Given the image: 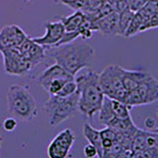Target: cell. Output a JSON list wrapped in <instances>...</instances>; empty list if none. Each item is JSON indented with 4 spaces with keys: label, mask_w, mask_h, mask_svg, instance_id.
<instances>
[{
    "label": "cell",
    "mask_w": 158,
    "mask_h": 158,
    "mask_svg": "<svg viewBox=\"0 0 158 158\" xmlns=\"http://www.w3.org/2000/svg\"><path fill=\"white\" fill-rule=\"evenodd\" d=\"M95 51L89 44L81 41H73L54 48L52 56L71 75L75 76L81 69L87 67L94 57Z\"/></svg>",
    "instance_id": "obj_1"
},
{
    "label": "cell",
    "mask_w": 158,
    "mask_h": 158,
    "mask_svg": "<svg viewBox=\"0 0 158 158\" xmlns=\"http://www.w3.org/2000/svg\"><path fill=\"white\" fill-rule=\"evenodd\" d=\"M77 84L78 111L89 118H92L100 111L104 100V93L99 83V74L89 70L75 78Z\"/></svg>",
    "instance_id": "obj_2"
},
{
    "label": "cell",
    "mask_w": 158,
    "mask_h": 158,
    "mask_svg": "<svg viewBox=\"0 0 158 158\" xmlns=\"http://www.w3.org/2000/svg\"><path fill=\"white\" fill-rule=\"evenodd\" d=\"M6 100L10 117L23 122H31L37 117V103L28 87L21 85L10 86Z\"/></svg>",
    "instance_id": "obj_3"
},
{
    "label": "cell",
    "mask_w": 158,
    "mask_h": 158,
    "mask_svg": "<svg viewBox=\"0 0 158 158\" xmlns=\"http://www.w3.org/2000/svg\"><path fill=\"white\" fill-rule=\"evenodd\" d=\"M78 98L77 91L67 97L49 96V99L44 105V110L48 116L49 126L56 127L75 115L78 112Z\"/></svg>",
    "instance_id": "obj_4"
},
{
    "label": "cell",
    "mask_w": 158,
    "mask_h": 158,
    "mask_svg": "<svg viewBox=\"0 0 158 158\" xmlns=\"http://www.w3.org/2000/svg\"><path fill=\"white\" fill-rule=\"evenodd\" d=\"M123 67L117 64L106 66L99 74V83L104 95L125 103L127 92L123 84Z\"/></svg>",
    "instance_id": "obj_5"
},
{
    "label": "cell",
    "mask_w": 158,
    "mask_h": 158,
    "mask_svg": "<svg viewBox=\"0 0 158 158\" xmlns=\"http://www.w3.org/2000/svg\"><path fill=\"white\" fill-rule=\"evenodd\" d=\"M158 101V80L148 73L135 90L127 92L125 103L131 108Z\"/></svg>",
    "instance_id": "obj_6"
},
{
    "label": "cell",
    "mask_w": 158,
    "mask_h": 158,
    "mask_svg": "<svg viewBox=\"0 0 158 158\" xmlns=\"http://www.w3.org/2000/svg\"><path fill=\"white\" fill-rule=\"evenodd\" d=\"M3 56V66L6 73L14 76H23L33 68L18 48H8L0 52Z\"/></svg>",
    "instance_id": "obj_7"
},
{
    "label": "cell",
    "mask_w": 158,
    "mask_h": 158,
    "mask_svg": "<svg viewBox=\"0 0 158 158\" xmlns=\"http://www.w3.org/2000/svg\"><path fill=\"white\" fill-rule=\"evenodd\" d=\"M28 36L17 25H8L0 31V52L8 48H19Z\"/></svg>",
    "instance_id": "obj_8"
},
{
    "label": "cell",
    "mask_w": 158,
    "mask_h": 158,
    "mask_svg": "<svg viewBox=\"0 0 158 158\" xmlns=\"http://www.w3.org/2000/svg\"><path fill=\"white\" fill-rule=\"evenodd\" d=\"M64 33L65 29L60 20L56 22L48 21L46 23V34L43 37L33 38V40L44 48H53L60 42Z\"/></svg>",
    "instance_id": "obj_9"
},
{
    "label": "cell",
    "mask_w": 158,
    "mask_h": 158,
    "mask_svg": "<svg viewBox=\"0 0 158 158\" xmlns=\"http://www.w3.org/2000/svg\"><path fill=\"white\" fill-rule=\"evenodd\" d=\"M19 52L31 63L32 67L41 63L46 56V48L37 44L32 38L27 37L26 40L19 47Z\"/></svg>",
    "instance_id": "obj_10"
},
{
    "label": "cell",
    "mask_w": 158,
    "mask_h": 158,
    "mask_svg": "<svg viewBox=\"0 0 158 158\" xmlns=\"http://www.w3.org/2000/svg\"><path fill=\"white\" fill-rule=\"evenodd\" d=\"M56 79H65V80H74L75 76L71 75L70 73L67 72L65 69L62 68L59 64L54 63L52 65L48 66L46 70L43 71L41 75L38 78V82L40 83L44 90L52 81Z\"/></svg>",
    "instance_id": "obj_11"
},
{
    "label": "cell",
    "mask_w": 158,
    "mask_h": 158,
    "mask_svg": "<svg viewBox=\"0 0 158 158\" xmlns=\"http://www.w3.org/2000/svg\"><path fill=\"white\" fill-rule=\"evenodd\" d=\"M92 30L101 32L104 36H118V14L112 12L108 16L93 22Z\"/></svg>",
    "instance_id": "obj_12"
},
{
    "label": "cell",
    "mask_w": 158,
    "mask_h": 158,
    "mask_svg": "<svg viewBox=\"0 0 158 158\" xmlns=\"http://www.w3.org/2000/svg\"><path fill=\"white\" fill-rule=\"evenodd\" d=\"M107 127H112L117 132L125 135L127 136H130L132 138V136L135 135V132L138 131V128L135 123H133L131 117L127 118H114V120L109 123Z\"/></svg>",
    "instance_id": "obj_13"
},
{
    "label": "cell",
    "mask_w": 158,
    "mask_h": 158,
    "mask_svg": "<svg viewBox=\"0 0 158 158\" xmlns=\"http://www.w3.org/2000/svg\"><path fill=\"white\" fill-rule=\"evenodd\" d=\"M148 73L138 71V70H130V69H123V84L127 92L135 90L139 85V83L146 77Z\"/></svg>",
    "instance_id": "obj_14"
},
{
    "label": "cell",
    "mask_w": 158,
    "mask_h": 158,
    "mask_svg": "<svg viewBox=\"0 0 158 158\" xmlns=\"http://www.w3.org/2000/svg\"><path fill=\"white\" fill-rule=\"evenodd\" d=\"M83 135L88 140L89 143L96 147L98 151V157L101 158L103 155V146H102V139L100 131L94 128L90 123H85L83 125Z\"/></svg>",
    "instance_id": "obj_15"
},
{
    "label": "cell",
    "mask_w": 158,
    "mask_h": 158,
    "mask_svg": "<svg viewBox=\"0 0 158 158\" xmlns=\"http://www.w3.org/2000/svg\"><path fill=\"white\" fill-rule=\"evenodd\" d=\"M149 17V14L146 13L143 9H140L139 11H137L133 15V18L131 22L128 26L127 32L123 35L125 38H131L137 33H140V30L143 27V25L145 24L146 20Z\"/></svg>",
    "instance_id": "obj_16"
},
{
    "label": "cell",
    "mask_w": 158,
    "mask_h": 158,
    "mask_svg": "<svg viewBox=\"0 0 158 158\" xmlns=\"http://www.w3.org/2000/svg\"><path fill=\"white\" fill-rule=\"evenodd\" d=\"M65 32H79V29L85 21V15L81 11H74L73 14L60 19Z\"/></svg>",
    "instance_id": "obj_17"
},
{
    "label": "cell",
    "mask_w": 158,
    "mask_h": 158,
    "mask_svg": "<svg viewBox=\"0 0 158 158\" xmlns=\"http://www.w3.org/2000/svg\"><path fill=\"white\" fill-rule=\"evenodd\" d=\"M114 118H116V117L112 108V99L105 96L104 97L101 109L99 111V121H100L101 123L107 127Z\"/></svg>",
    "instance_id": "obj_18"
},
{
    "label": "cell",
    "mask_w": 158,
    "mask_h": 158,
    "mask_svg": "<svg viewBox=\"0 0 158 158\" xmlns=\"http://www.w3.org/2000/svg\"><path fill=\"white\" fill-rule=\"evenodd\" d=\"M75 139H76L75 135H74V132L72 131V130H70V128H65V130L61 131L60 132H58V135L56 137L53 138V140H56L60 145L67 148L69 150L71 149V147L74 144Z\"/></svg>",
    "instance_id": "obj_19"
},
{
    "label": "cell",
    "mask_w": 158,
    "mask_h": 158,
    "mask_svg": "<svg viewBox=\"0 0 158 158\" xmlns=\"http://www.w3.org/2000/svg\"><path fill=\"white\" fill-rule=\"evenodd\" d=\"M133 15L135 12H132L128 7L118 13V36L123 37L133 18Z\"/></svg>",
    "instance_id": "obj_20"
},
{
    "label": "cell",
    "mask_w": 158,
    "mask_h": 158,
    "mask_svg": "<svg viewBox=\"0 0 158 158\" xmlns=\"http://www.w3.org/2000/svg\"><path fill=\"white\" fill-rule=\"evenodd\" d=\"M69 149L63 147L56 140H52L48 146V158H66L69 154Z\"/></svg>",
    "instance_id": "obj_21"
},
{
    "label": "cell",
    "mask_w": 158,
    "mask_h": 158,
    "mask_svg": "<svg viewBox=\"0 0 158 158\" xmlns=\"http://www.w3.org/2000/svg\"><path fill=\"white\" fill-rule=\"evenodd\" d=\"M100 135H101V139H102V146H103V150L108 149L110 148L114 141L117 139V135L118 132L113 130L110 127H106L105 128L100 131Z\"/></svg>",
    "instance_id": "obj_22"
},
{
    "label": "cell",
    "mask_w": 158,
    "mask_h": 158,
    "mask_svg": "<svg viewBox=\"0 0 158 158\" xmlns=\"http://www.w3.org/2000/svg\"><path fill=\"white\" fill-rule=\"evenodd\" d=\"M112 108L114 114H115V117L117 118H127L131 117V108L130 106H127L126 103L118 100H113L112 99Z\"/></svg>",
    "instance_id": "obj_23"
},
{
    "label": "cell",
    "mask_w": 158,
    "mask_h": 158,
    "mask_svg": "<svg viewBox=\"0 0 158 158\" xmlns=\"http://www.w3.org/2000/svg\"><path fill=\"white\" fill-rule=\"evenodd\" d=\"M105 2L106 0H83V7L81 12L85 16H90V15L98 12L105 4Z\"/></svg>",
    "instance_id": "obj_24"
},
{
    "label": "cell",
    "mask_w": 158,
    "mask_h": 158,
    "mask_svg": "<svg viewBox=\"0 0 158 158\" xmlns=\"http://www.w3.org/2000/svg\"><path fill=\"white\" fill-rule=\"evenodd\" d=\"M76 91H77V84L75 82V79H74V80L67 81L64 84L56 95L60 97H67V96L72 95V94H74Z\"/></svg>",
    "instance_id": "obj_25"
},
{
    "label": "cell",
    "mask_w": 158,
    "mask_h": 158,
    "mask_svg": "<svg viewBox=\"0 0 158 158\" xmlns=\"http://www.w3.org/2000/svg\"><path fill=\"white\" fill-rule=\"evenodd\" d=\"M131 158H158V147H148L139 153L133 154Z\"/></svg>",
    "instance_id": "obj_26"
},
{
    "label": "cell",
    "mask_w": 158,
    "mask_h": 158,
    "mask_svg": "<svg viewBox=\"0 0 158 158\" xmlns=\"http://www.w3.org/2000/svg\"><path fill=\"white\" fill-rule=\"evenodd\" d=\"M106 2L112 7L113 11L118 14L127 8V0H106Z\"/></svg>",
    "instance_id": "obj_27"
},
{
    "label": "cell",
    "mask_w": 158,
    "mask_h": 158,
    "mask_svg": "<svg viewBox=\"0 0 158 158\" xmlns=\"http://www.w3.org/2000/svg\"><path fill=\"white\" fill-rule=\"evenodd\" d=\"M156 28H158V13H153L149 15V17L146 20L145 24L143 25V27L141 28L140 32H144V31H147V30L156 29Z\"/></svg>",
    "instance_id": "obj_28"
},
{
    "label": "cell",
    "mask_w": 158,
    "mask_h": 158,
    "mask_svg": "<svg viewBox=\"0 0 158 158\" xmlns=\"http://www.w3.org/2000/svg\"><path fill=\"white\" fill-rule=\"evenodd\" d=\"M2 127L5 131H8V132L15 131L17 127V120L13 117H9L7 118H5L2 123Z\"/></svg>",
    "instance_id": "obj_29"
},
{
    "label": "cell",
    "mask_w": 158,
    "mask_h": 158,
    "mask_svg": "<svg viewBox=\"0 0 158 158\" xmlns=\"http://www.w3.org/2000/svg\"><path fill=\"white\" fill-rule=\"evenodd\" d=\"M142 9L149 15L158 13V0H148Z\"/></svg>",
    "instance_id": "obj_30"
},
{
    "label": "cell",
    "mask_w": 158,
    "mask_h": 158,
    "mask_svg": "<svg viewBox=\"0 0 158 158\" xmlns=\"http://www.w3.org/2000/svg\"><path fill=\"white\" fill-rule=\"evenodd\" d=\"M83 153L86 158H95L96 156H98V151L96 147L92 145L91 143H88L83 147Z\"/></svg>",
    "instance_id": "obj_31"
},
{
    "label": "cell",
    "mask_w": 158,
    "mask_h": 158,
    "mask_svg": "<svg viewBox=\"0 0 158 158\" xmlns=\"http://www.w3.org/2000/svg\"><path fill=\"white\" fill-rule=\"evenodd\" d=\"M144 125H145V127L148 128V130H150L149 131H154L155 128L157 127L156 121L153 118H147L145 120V122H144Z\"/></svg>",
    "instance_id": "obj_32"
},
{
    "label": "cell",
    "mask_w": 158,
    "mask_h": 158,
    "mask_svg": "<svg viewBox=\"0 0 158 158\" xmlns=\"http://www.w3.org/2000/svg\"><path fill=\"white\" fill-rule=\"evenodd\" d=\"M56 3H60V4H63V5H66L68 3H70V2H73V1H75V0H54Z\"/></svg>",
    "instance_id": "obj_33"
},
{
    "label": "cell",
    "mask_w": 158,
    "mask_h": 158,
    "mask_svg": "<svg viewBox=\"0 0 158 158\" xmlns=\"http://www.w3.org/2000/svg\"><path fill=\"white\" fill-rule=\"evenodd\" d=\"M157 117H158V110H157ZM152 132H154V133H156V135H158V126H157V127L155 128L154 131H152Z\"/></svg>",
    "instance_id": "obj_34"
},
{
    "label": "cell",
    "mask_w": 158,
    "mask_h": 158,
    "mask_svg": "<svg viewBox=\"0 0 158 158\" xmlns=\"http://www.w3.org/2000/svg\"><path fill=\"white\" fill-rule=\"evenodd\" d=\"M0 149H1V143H0Z\"/></svg>",
    "instance_id": "obj_35"
},
{
    "label": "cell",
    "mask_w": 158,
    "mask_h": 158,
    "mask_svg": "<svg viewBox=\"0 0 158 158\" xmlns=\"http://www.w3.org/2000/svg\"><path fill=\"white\" fill-rule=\"evenodd\" d=\"M27 1H30V0H27Z\"/></svg>",
    "instance_id": "obj_36"
}]
</instances>
